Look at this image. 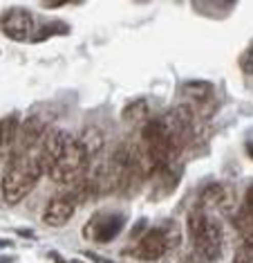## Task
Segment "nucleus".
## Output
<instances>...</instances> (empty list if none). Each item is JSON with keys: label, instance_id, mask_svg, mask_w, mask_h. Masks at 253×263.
Instances as JSON below:
<instances>
[{"label": "nucleus", "instance_id": "obj_1", "mask_svg": "<svg viewBox=\"0 0 253 263\" xmlns=\"http://www.w3.org/2000/svg\"><path fill=\"white\" fill-rule=\"evenodd\" d=\"M43 164H40V153L38 146L29 148L25 153H14L9 155L7 166L3 171V180H0V191L3 198L9 205H16L23 198L36 189L40 176H43Z\"/></svg>", "mask_w": 253, "mask_h": 263}, {"label": "nucleus", "instance_id": "obj_2", "mask_svg": "<svg viewBox=\"0 0 253 263\" xmlns=\"http://www.w3.org/2000/svg\"><path fill=\"white\" fill-rule=\"evenodd\" d=\"M186 230H188L193 250L202 256L204 261H215L222 256L224 248V232L218 218L202 209H193L186 218Z\"/></svg>", "mask_w": 253, "mask_h": 263}, {"label": "nucleus", "instance_id": "obj_3", "mask_svg": "<svg viewBox=\"0 0 253 263\" xmlns=\"http://www.w3.org/2000/svg\"><path fill=\"white\" fill-rule=\"evenodd\" d=\"M88 164L90 160L86 151H83V146L79 144V140L72 137L68 146H65L63 155L56 160V164L52 166V171L47 176L58 184H76L81 178L88 176Z\"/></svg>", "mask_w": 253, "mask_h": 263}, {"label": "nucleus", "instance_id": "obj_4", "mask_svg": "<svg viewBox=\"0 0 253 263\" xmlns=\"http://www.w3.org/2000/svg\"><path fill=\"white\" fill-rule=\"evenodd\" d=\"M125 225L123 214H96L88 220V225L83 227V236L96 243H110L112 238L119 236V232Z\"/></svg>", "mask_w": 253, "mask_h": 263}, {"label": "nucleus", "instance_id": "obj_5", "mask_svg": "<svg viewBox=\"0 0 253 263\" xmlns=\"http://www.w3.org/2000/svg\"><path fill=\"white\" fill-rule=\"evenodd\" d=\"M0 29L11 41H32L34 16L23 7H11L5 14H0Z\"/></svg>", "mask_w": 253, "mask_h": 263}, {"label": "nucleus", "instance_id": "obj_6", "mask_svg": "<svg viewBox=\"0 0 253 263\" xmlns=\"http://www.w3.org/2000/svg\"><path fill=\"white\" fill-rule=\"evenodd\" d=\"M236 205V191L224 182H213L202 189L200 209L206 214H228Z\"/></svg>", "mask_w": 253, "mask_h": 263}, {"label": "nucleus", "instance_id": "obj_7", "mask_svg": "<svg viewBox=\"0 0 253 263\" xmlns=\"http://www.w3.org/2000/svg\"><path fill=\"white\" fill-rule=\"evenodd\" d=\"M76 200L74 194H61V196H54V198L47 202L43 209V223L50 227H63L70 223V218L74 216L76 212Z\"/></svg>", "mask_w": 253, "mask_h": 263}, {"label": "nucleus", "instance_id": "obj_8", "mask_svg": "<svg viewBox=\"0 0 253 263\" xmlns=\"http://www.w3.org/2000/svg\"><path fill=\"white\" fill-rule=\"evenodd\" d=\"M168 248H171V236L166 230L157 227V230H150L148 234L139 238L135 248V256L141 261H157L168 252Z\"/></svg>", "mask_w": 253, "mask_h": 263}, {"label": "nucleus", "instance_id": "obj_9", "mask_svg": "<svg viewBox=\"0 0 253 263\" xmlns=\"http://www.w3.org/2000/svg\"><path fill=\"white\" fill-rule=\"evenodd\" d=\"M70 140H72V135L65 133V130H58V128H54L47 135H43L40 146H38V153H40V164H43L45 176L52 171V166L56 164V160L63 155V151H65V146H68Z\"/></svg>", "mask_w": 253, "mask_h": 263}, {"label": "nucleus", "instance_id": "obj_10", "mask_svg": "<svg viewBox=\"0 0 253 263\" xmlns=\"http://www.w3.org/2000/svg\"><path fill=\"white\" fill-rule=\"evenodd\" d=\"M43 130H45V122L38 115L25 119L18 128V137H16V144H14V153H25L29 148L38 146V140H43Z\"/></svg>", "mask_w": 253, "mask_h": 263}, {"label": "nucleus", "instance_id": "obj_11", "mask_svg": "<svg viewBox=\"0 0 253 263\" xmlns=\"http://www.w3.org/2000/svg\"><path fill=\"white\" fill-rule=\"evenodd\" d=\"M103 142H106L103 135H101V130H96V128H86V130H83V135L79 137V144L83 146L88 160H92L94 155L103 148Z\"/></svg>", "mask_w": 253, "mask_h": 263}, {"label": "nucleus", "instance_id": "obj_12", "mask_svg": "<svg viewBox=\"0 0 253 263\" xmlns=\"http://www.w3.org/2000/svg\"><path fill=\"white\" fill-rule=\"evenodd\" d=\"M148 101H143V99H137V101H132V104H128L123 108L121 112V117L125 119L128 124H143V122H148Z\"/></svg>", "mask_w": 253, "mask_h": 263}, {"label": "nucleus", "instance_id": "obj_13", "mask_svg": "<svg viewBox=\"0 0 253 263\" xmlns=\"http://www.w3.org/2000/svg\"><path fill=\"white\" fill-rule=\"evenodd\" d=\"M233 263H253V245H242L233 256Z\"/></svg>", "mask_w": 253, "mask_h": 263}, {"label": "nucleus", "instance_id": "obj_14", "mask_svg": "<svg viewBox=\"0 0 253 263\" xmlns=\"http://www.w3.org/2000/svg\"><path fill=\"white\" fill-rule=\"evenodd\" d=\"M58 29H61V32H68V27L61 25V23H52V25H47V27L40 29V32H38V36H36L34 41H43V39H47V36H52L50 32H58Z\"/></svg>", "mask_w": 253, "mask_h": 263}, {"label": "nucleus", "instance_id": "obj_15", "mask_svg": "<svg viewBox=\"0 0 253 263\" xmlns=\"http://www.w3.org/2000/svg\"><path fill=\"white\" fill-rule=\"evenodd\" d=\"M240 63H242V70L246 74H253V43H251L249 50L244 52V57H242V61Z\"/></svg>", "mask_w": 253, "mask_h": 263}, {"label": "nucleus", "instance_id": "obj_16", "mask_svg": "<svg viewBox=\"0 0 253 263\" xmlns=\"http://www.w3.org/2000/svg\"><path fill=\"white\" fill-rule=\"evenodd\" d=\"M3 155H5V153H3V142H0V158H3Z\"/></svg>", "mask_w": 253, "mask_h": 263}, {"label": "nucleus", "instance_id": "obj_17", "mask_svg": "<svg viewBox=\"0 0 253 263\" xmlns=\"http://www.w3.org/2000/svg\"><path fill=\"white\" fill-rule=\"evenodd\" d=\"M249 153H251V155H253V144H251V146H249Z\"/></svg>", "mask_w": 253, "mask_h": 263}, {"label": "nucleus", "instance_id": "obj_18", "mask_svg": "<svg viewBox=\"0 0 253 263\" xmlns=\"http://www.w3.org/2000/svg\"><path fill=\"white\" fill-rule=\"evenodd\" d=\"M0 245H9V243L7 241H0Z\"/></svg>", "mask_w": 253, "mask_h": 263}]
</instances>
